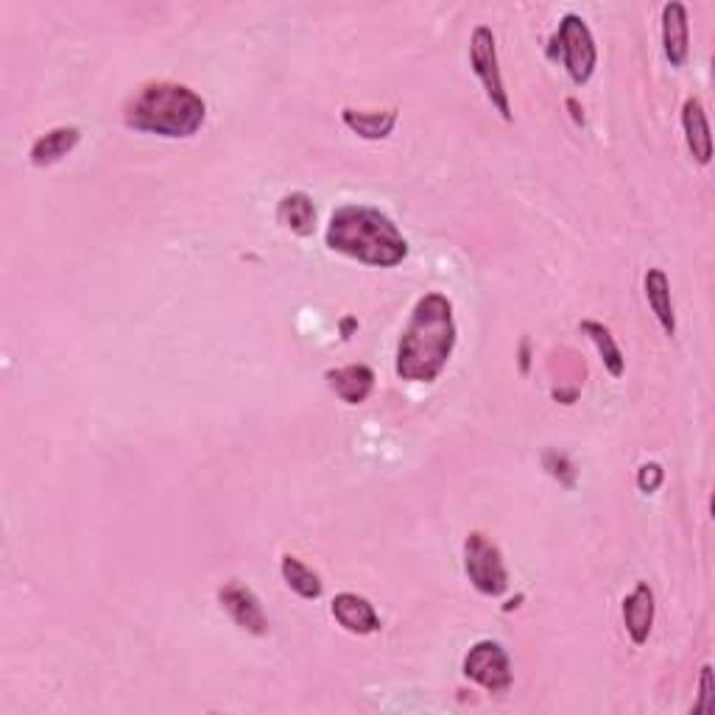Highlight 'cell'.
<instances>
[{
  "instance_id": "ffe728a7",
  "label": "cell",
  "mask_w": 715,
  "mask_h": 715,
  "mask_svg": "<svg viewBox=\"0 0 715 715\" xmlns=\"http://www.w3.org/2000/svg\"><path fill=\"white\" fill-rule=\"evenodd\" d=\"M663 481H665V473H663V467H660L657 462H649V464H643V467L638 469L640 492H645V494L657 492V489L663 487Z\"/></svg>"
},
{
  "instance_id": "3957f363",
  "label": "cell",
  "mask_w": 715,
  "mask_h": 715,
  "mask_svg": "<svg viewBox=\"0 0 715 715\" xmlns=\"http://www.w3.org/2000/svg\"><path fill=\"white\" fill-rule=\"evenodd\" d=\"M208 117L199 92L174 81H151L126 101L124 121L129 129L160 137H193Z\"/></svg>"
},
{
  "instance_id": "52a82bcc",
  "label": "cell",
  "mask_w": 715,
  "mask_h": 715,
  "mask_svg": "<svg viewBox=\"0 0 715 715\" xmlns=\"http://www.w3.org/2000/svg\"><path fill=\"white\" fill-rule=\"evenodd\" d=\"M464 677L481 685L489 693H503L512 688V663L503 645L494 640L475 643L464 657Z\"/></svg>"
},
{
  "instance_id": "4fadbf2b",
  "label": "cell",
  "mask_w": 715,
  "mask_h": 715,
  "mask_svg": "<svg viewBox=\"0 0 715 715\" xmlns=\"http://www.w3.org/2000/svg\"><path fill=\"white\" fill-rule=\"evenodd\" d=\"M327 384L347 405H361L372 394L375 386V372L364 364H350L341 369L327 372Z\"/></svg>"
},
{
  "instance_id": "ba28073f",
  "label": "cell",
  "mask_w": 715,
  "mask_h": 715,
  "mask_svg": "<svg viewBox=\"0 0 715 715\" xmlns=\"http://www.w3.org/2000/svg\"><path fill=\"white\" fill-rule=\"evenodd\" d=\"M218 601H222L224 610L229 612V618L241 626L243 631H249V635H266L268 631V620L261 601H258V595H254L249 587H243L241 581L224 585L222 590H218Z\"/></svg>"
},
{
  "instance_id": "2e32d148",
  "label": "cell",
  "mask_w": 715,
  "mask_h": 715,
  "mask_svg": "<svg viewBox=\"0 0 715 715\" xmlns=\"http://www.w3.org/2000/svg\"><path fill=\"white\" fill-rule=\"evenodd\" d=\"M645 300H649V308L654 311L663 330L674 336L677 333V316H674V302H670V283L660 268H649V274H645Z\"/></svg>"
},
{
  "instance_id": "ac0fdd59",
  "label": "cell",
  "mask_w": 715,
  "mask_h": 715,
  "mask_svg": "<svg viewBox=\"0 0 715 715\" xmlns=\"http://www.w3.org/2000/svg\"><path fill=\"white\" fill-rule=\"evenodd\" d=\"M581 333H585L587 339L595 344V350H599L601 361H604L606 372H610L612 377H620L624 375V352H620L618 341H615V336H612V330L606 325H601V322H592V319H585L581 322Z\"/></svg>"
},
{
  "instance_id": "277c9868",
  "label": "cell",
  "mask_w": 715,
  "mask_h": 715,
  "mask_svg": "<svg viewBox=\"0 0 715 715\" xmlns=\"http://www.w3.org/2000/svg\"><path fill=\"white\" fill-rule=\"evenodd\" d=\"M553 46H560L562 65H565L567 76L573 78V85H587L592 73H595L599 51H595V39H592L590 28L579 14H565L560 20V32L553 37Z\"/></svg>"
},
{
  "instance_id": "5bb4252c",
  "label": "cell",
  "mask_w": 715,
  "mask_h": 715,
  "mask_svg": "<svg viewBox=\"0 0 715 715\" xmlns=\"http://www.w3.org/2000/svg\"><path fill=\"white\" fill-rule=\"evenodd\" d=\"M81 140V129L78 126H57V129L46 131V135H39L32 146V163L37 168H46V165L59 163L62 156L71 154L73 149Z\"/></svg>"
},
{
  "instance_id": "9c48e42d",
  "label": "cell",
  "mask_w": 715,
  "mask_h": 715,
  "mask_svg": "<svg viewBox=\"0 0 715 715\" xmlns=\"http://www.w3.org/2000/svg\"><path fill=\"white\" fill-rule=\"evenodd\" d=\"M333 618L339 620L350 635H372L380 629V618H377L375 606L358 595V592H341L333 599Z\"/></svg>"
},
{
  "instance_id": "e0dca14e",
  "label": "cell",
  "mask_w": 715,
  "mask_h": 715,
  "mask_svg": "<svg viewBox=\"0 0 715 715\" xmlns=\"http://www.w3.org/2000/svg\"><path fill=\"white\" fill-rule=\"evenodd\" d=\"M341 117H344V124L350 126L358 137H364V140H386L397 124V110H386V112L344 110L341 112Z\"/></svg>"
},
{
  "instance_id": "7c38bea8",
  "label": "cell",
  "mask_w": 715,
  "mask_h": 715,
  "mask_svg": "<svg viewBox=\"0 0 715 715\" xmlns=\"http://www.w3.org/2000/svg\"><path fill=\"white\" fill-rule=\"evenodd\" d=\"M624 624L629 638L643 645L654 626V592L649 585H638L624 599Z\"/></svg>"
},
{
  "instance_id": "44dd1931",
  "label": "cell",
  "mask_w": 715,
  "mask_h": 715,
  "mask_svg": "<svg viewBox=\"0 0 715 715\" xmlns=\"http://www.w3.org/2000/svg\"><path fill=\"white\" fill-rule=\"evenodd\" d=\"M702 693H699L697 713L710 715L715 710V682H713V665H704L702 668Z\"/></svg>"
},
{
  "instance_id": "d6986e66",
  "label": "cell",
  "mask_w": 715,
  "mask_h": 715,
  "mask_svg": "<svg viewBox=\"0 0 715 715\" xmlns=\"http://www.w3.org/2000/svg\"><path fill=\"white\" fill-rule=\"evenodd\" d=\"M280 570H283V579H286V585L291 587L297 595H302V599H308V601L319 599L322 595L319 576H316V573H313L305 562L297 560V556L286 553L280 562Z\"/></svg>"
},
{
  "instance_id": "5b68a950",
  "label": "cell",
  "mask_w": 715,
  "mask_h": 715,
  "mask_svg": "<svg viewBox=\"0 0 715 715\" xmlns=\"http://www.w3.org/2000/svg\"><path fill=\"white\" fill-rule=\"evenodd\" d=\"M464 570L469 581L484 595H503L509 587V573L503 565L501 548L489 542L484 534L473 531L464 542Z\"/></svg>"
},
{
  "instance_id": "8fae6325",
  "label": "cell",
  "mask_w": 715,
  "mask_h": 715,
  "mask_svg": "<svg viewBox=\"0 0 715 715\" xmlns=\"http://www.w3.org/2000/svg\"><path fill=\"white\" fill-rule=\"evenodd\" d=\"M682 126L685 140H688L690 154L697 156V163L707 165L713 160V140H710L707 112H704L702 98L690 96L682 106Z\"/></svg>"
},
{
  "instance_id": "8992f818",
  "label": "cell",
  "mask_w": 715,
  "mask_h": 715,
  "mask_svg": "<svg viewBox=\"0 0 715 715\" xmlns=\"http://www.w3.org/2000/svg\"><path fill=\"white\" fill-rule=\"evenodd\" d=\"M469 65H473L475 76L481 78L484 90H487L492 106L503 115V121H512V104H509V92L501 76V62H498V46H494V34L487 26H478L469 39Z\"/></svg>"
},
{
  "instance_id": "30bf717a",
  "label": "cell",
  "mask_w": 715,
  "mask_h": 715,
  "mask_svg": "<svg viewBox=\"0 0 715 715\" xmlns=\"http://www.w3.org/2000/svg\"><path fill=\"white\" fill-rule=\"evenodd\" d=\"M663 51L674 67H682L690 51L688 9L682 3H665L663 7Z\"/></svg>"
},
{
  "instance_id": "9a60e30c",
  "label": "cell",
  "mask_w": 715,
  "mask_h": 715,
  "mask_svg": "<svg viewBox=\"0 0 715 715\" xmlns=\"http://www.w3.org/2000/svg\"><path fill=\"white\" fill-rule=\"evenodd\" d=\"M277 222L291 233L302 235V238L311 235L313 227H316V208H313L311 196L300 193V190L283 196L280 204H277Z\"/></svg>"
},
{
  "instance_id": "6da1fadb",
  "label": "cell",
  "mask_w": 715,
  "mask_h": 715,
  "mask_svg": "<svg viewBox=\"0 0 715 715\" xmlns=\"http://www.w3.org/2000/svg\"><path fill=\"white\" fill-rule=\"evenodd\" d=\"M453 347V302L444 293H425L411 311L403 339L397 344V375L411 384H434L448 366Z\"/></svg>"
},
{
  "instance_id": "7a4b0ae2",
  "label": "cell",
  "mask_w": 715,
  "mask_h": 715,
  "mask_svg": "<svg viewBox=\"0 0 715 715\" xmlns=\"http://www.w3.org/2000/svg\"><path fill=\"white\" fill-rule=\"evenodd\" d=\"M325 241L333 252L355 258L358 263L391 268L409 258V241L389 215L364 204H347L330 215Z\"/></svg>"
}]
</instances>
